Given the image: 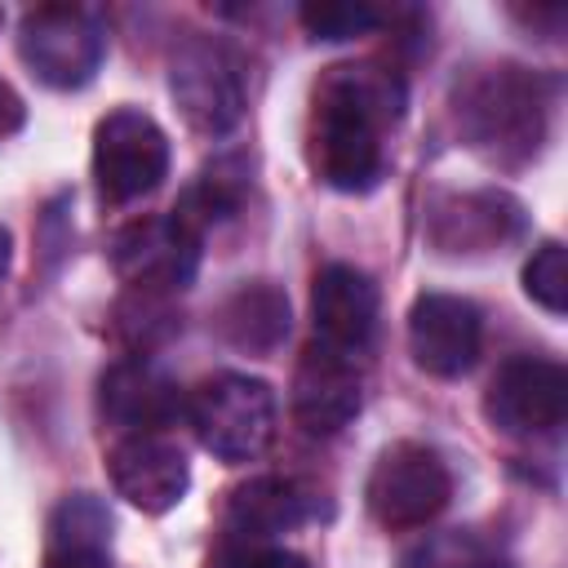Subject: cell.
<instances>
[{
  "label": "cell",
  "instance_id": "obj_12",
  "mask_svg": "<svg viewBox=\"0 0 568 568\" xmlns=\"http://www.w3.org/2000/svg\"><path fill=\"white\" fill-rule=\"evenodd\" d=\"M182 408H186L182 386L146 355L115 359L98 377V413L120 435H160L182 417Z\"/></svg>",
  "mask_w": 568,
  "mask_h": 568
},
{
  "label": "cell",
  "instance_id": "obj_17",
  "mask_svg": "<svg viewBox=\"0 0 568 568\" xmlns=\"http://www.w3.org/2000/svg\"><path fill=\"white\" fill-rule=\"evenodd\" d=\"M213 328L244 355H271L288 337V293L271 280H244L217 302Z\"/></svg>",
  "mask_w": 568,
  "mask_h": 568
},
{
  "label": "cell",
  "instance_id": "obj_16",
  "mask_svg": "<svg viewBox=\"0 0 568 568\" xmlns=\"http://www.w3.org/2000/svg\"><path fill=\"white\" fill-rule=\"evenodd\" d=\"M311 320L315 342L364 355L377 333V284L351 262H328L311 284Z\"/></svg>",
  "mask_w": 568,
  "mask_h": 568
},
{
  "label": "cell",
  "instance_id": "obj_23",
  "mask_svg": "<svg viewBox=\"0 0 568 568\" xmlns=\"http://www.w3.org/2000/svg\"><path fill=\"white\" fill-rule=\"evenodd\" d=\"M404 568H510L501 555H493L479 537L470 532H439L426 546H417Z\"/></svg>",
  "mask_w": 568,
  "mask_h": 568
},
{
  "label": "cell",
  "instance_id": "obj_14",
  "mask_svg": "<svg viewBox=\"0 0 568 568\" xmlns=\"http://www.w3.org/2000/svg\"><path fill=\"white\" fill-rule=\"evenodd\" d=\"M524 231V204L506 191L439 195L426 209V235L439 253H493Z\"/></svg>",
  "mask_w": 568,
  "mask_h": 568
},
{
  "label": "cell",
  "instance_id": "obj_21",
  "mask_svg": "<svg viewBox=\"0 0 568 568\" xmlns=\"http://www.w3.org/2000/svg\"><path fill=\"white\" fill-rule=\"evenodd\" d=\"M297 18L311 40H328V44H342L382 27V9L368 0H320V4H302Z\"/></svg>",
  "mask_w": 568,
  "mask_h": 568
},
{
  "label": "cell",
  "instance_id": "obj_11",
  "mask_svg": "<svg viewBox=\"0 0 568 568\" xmlns=\"http://www.w3.org/2000/svg\"><path fill=\"white\" fill-rule=\"evenodd\" d=\"M484 342L479 306L457 293H422L408 311V355L430 377H462L475 368Z\"/></svg>",
  "mask_w": 568,
  "mask_h": 568
},
{
  "label": "cell",
  "instance_id": "obj_20",
  "mask_svg": "<svg viewBox=\"0 0 568 568\" xmlns=\"http://www.w3.org/2000/svg\"><path fill=\"white\" fill-rule=\"evenodd\" d=\"M111 320H115V337H120L133 355H151L160 342H169V337L182 328V320L169 311V297L138 293V288H129V297L115 302Z\"/></svg>",
  "mask_w": 568,
  "mask_h": 568
},
{
  "label": "cell",
  "instance_id": "obj_2",
  "mask_svg": "<svg viewBox=\"0 0 568 568\" xmlns=\"http://www.w3.org/2000/svg\"><path fill=\"white\" fill-rule=\"evenodd\" d=\"M555 84L524 62H475L448 89V111L466 151L488 169H524L537 160L550 124Z\"/></svg>",
  "mask_w": 568,
  "mask_h": 568
},
{
  "label": "cell",
  "instance_id": "obj_22",
  "mask_svg": "<svg viewBox=\"0 0 568 568\" xmlns=\"http://www.w3.org/2000/svg\"><path fill=\"white\" fill-rule=\"evenodd\" d=\"M524 293L550 315L568 311V253L559 240H546L532 248V257L524 262Z\"/></svg>",
  "mask_w": 568,
  "mask_h": 568
},
{
  "label": "cell",
  "instance_id": "obj_1",
  "mask_svg": "<svg viewBox=\"0 0 568 568\" xmlns=\"http://www.w3.org/2000/svg\"><path fill=\"white\" fill-rule=\"evenodd\" d=\"M408 89L386 62H342L328 67L311 89L306 115V164L311 173L342 191L364 195L386 178V129L404 120Z\"/></svg>",
  "mask_w": 568,
  "mask_h": 568
},
{
  "label": "cell",
  "instance_id": "obj_15",
  "mask_svg": "<svg viewBox=\"0 0 568 568\" xmlns=\"http://www.w3.org/2000/svg\"><path fill=\"white\" fill-rule=\"evenodd\" d=\"M315 515H320V501L306 484L284 475H253L226 493L222 532L226 541H240V546H266L271 537L293 532Z\"/></svg>",
  "mask_w": 568,
  "mask_h": 568
},
{
  "label": "cell",
  "instance_id": "obj_9",
  "mask_svg": "<svg viewBox=\"0 0 568 568\" xmlns=\"http://www.w3.org/2000/svg\"><path fill=\"white\" fill-rule=\"evenodd\" d=\"M564 413H568V373L546 355H510L484 390V417L493 422V430L515 439L555 435L564 426Z\"/></svg>",
  "mask_w": 568,
  "mask_h": 568
},
{
  "label": "cell",
  "instance_id": "obj_4",
  "mask_svg": "<svg viewBox=\"0 0 568 568\" xmlns=\"http://www.w3.org/2000/svg\"><path fill=\"white\" fill-rule=\"evenodd\" d=\"M18 58L49 89H84L106 58V27L84 4H36L18 22Z\"/></svg>",
  "mask_w": 568,
  "mask_h": 568
},
{
  "label": "cell",
  "instance_id": "obj_27",
  "mask_svg": "<svg viewBox=\"0 0 568 568\" xmlns=\"http://www.w3.org/2000/svg\"><path fill=\"white\" fill-rule=\"evenodd\" d=\"M0 27H4V9H0Z\"/></svg>",
  "mask_w": 568,
  "mask_h": 568
},
{
  "label": "cell",
  "instance_id": "obj_13",
  "mask_svg": "<svg viewBox=\"0 0 568 568\" xmlns=\"http://www.w3.org/2000/svg\"><path fill=\"white\" fill-rule=\"evenodd\" d=\"M106 475L111 488L142 515L173 510L191 488L186 453L164 435H120L106 448Z\"/></svg>",
  "mask_w": 568,
  "mask_h": 568
},
{
  "label": "cell",
  "instance_id": "obj_24",
  "mask_svg": "<svg viewBox=\"0 0 568 568\" xmlns=\"http://www.w3.org/2000/svg\"><path fill=\"white\" fill-rule=\"evenodd\" d=\"M204 568H311L302 555L293 550H275V546H240L226 541L217 555H209Z\"/></svg>",
  "mask_w": 568,
  "mask_h": 568
},
{
  "label": "cell",
  "instance_id": "obj_7",
  "mask_svg": "<svg viewBox=\"0 0 568 568\" xmlns=\"http://www.w3.org/2000/svg\"><path fill=\"white\" fill-rule=\"evenodd\" d=\"M448 497H453V475L444 457L413 439L382 448V457L368 470V488H364L368 515L390 532L426 528L448 506Z\"/></svg>",
  "mask_w": 568,
  "mask_h": 568
},
{
  "label": "cell",
  "instance_id": "obj_6",
  "mask_svg": "<svg viewBox=\"0 0 568 568\" xmlns=\"http://www.w3.org/2000/svg\"><path fill=\"white\" fill-rule=\"evenodd\" d=\"M169 178V133L138 106H115L93 129V182L102 204L124 209Z\"/></svg>",
  "mask_w": 568,
  "mask_h": 568
},
{
  "label": "cell",
  "instance_id": "obj_10",
  "mask_svg": "<svg viewBox=\"0 0 568 568\" xmlns=\"http://www.w3.org/2000/svg\"><path fill=\"white\" fill-rule=\"evenodd\" d=\"M364 404V373H359V355L333 351L324 342H311L293 368V386H288V408L293 422L306 435H337L342 426L355 422Z\"/></svg>",
  "mask_w": 568,
  "mask_h": 568
},
{
  "label": "cell",
  "instance_id": "obj_19",
  "mask_svg": "<svg viewBox=\"0 0 568 568\" xmlns=\"http://www.w3.org/2000/svg\"><path fill=\"white\" fill-rule=\"evenodd\" d=\"M244 195H248V164H244V155H217L213 164H204L195 173V182L182 191V200L169 213L178 222H186L204 240V231L226 222L244 204Z\"/></svg>",
  "mask_w": 568,
  "mask_h": 568
},
{
  "label": "cell",
  "instance_id": "obj_18",
  "mask_svg": "<svg viewBox=\"0 0 568 568\" xmlns=\"http://www.w3.org/2000/svg\"><path fill=\"white\" fill-rule=\"evenodd\" d=\"M44 568H111V510L93 493H71L49 515Z\"/></svg>",
  "mask_w": 568,
  "mask_h": 568
},
{
  "label": "cell",
  "instance_id": "obj_26",
  "mask_svg": "<svg viewBox=\"0 0 568 568\" xmlns=\"http://www.w3.org/2000/svg\"><path fill=\"white\" fill-rule=\"evenodd\" d=\"M9 262H13V240H9V231L0 226V284H4V275H9Z\"/></svg>",
  "mask_w": 568,
  "mask_h": 568
},
{
  "label": "cell",
  "instance_id": "obj_3",
  "mask_svg": "<svg viewBox=\"0 0 568 568\" xmlns=\"http://www.w3.org/2000/svg\"><path fill=\"white\" fill-rule=\"evenodd\" d=\"M275 390L262 377L248 373H213L200 386L186 390L182 417L191 422L195 439L204 453L217 462H253L271 448L275 439Z\"/></svg>",
  "mask_w": 568,
  "mask_h": 568
},
{
  "label": "cell",
  "instance_id": "obj_25",
  "mask_svg": "<svg viewBox=\"0 0 568 568\" xmlns=\"http://www.w3.org/2000/svg\"><path fill=\"white\" fill-rule=\"evenodd\" d=\"M22 120H27V106H22V98L0 80V142L4 138H13L18 129H22Z\"/></svg>",
  "mask_w": 568,
  "mask_h": 568
},
{
  "label": "cell",
  "instance_id": "obj_8",
  "mask_svg": "<svg viewBox=\"0 0 568 568\" xmlns=\"http://www.w3.org/2000/svg\"><path fill=\"white\" fill-rule=\"evenodd\" d=\"M200 235L178 222L173 213L160 217H138L129 226H120L111 235V266L115 275L138 288V293H155V297H173L182 288L195 284L200 275Z\"/></svg>",
  "mask_w": 568,
  "mask_h": 568
},
{
  "label": "cell",
  "instance_id": "obj_5",
  "mask_svg": "<svg viewBox=\"0 0 568 568\" xmlns=\"http://www.w3.org/2000/svg\"><path fill=\"white\" fill-rule=\"evenodd\" d=\"M169 93L200 138H226L244 120V62L217 36H191L173 49Z\"/></svg>",
  "mask_w": 568,
  "mask_h": 568
}]
</instances>
